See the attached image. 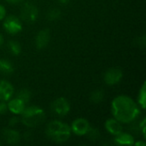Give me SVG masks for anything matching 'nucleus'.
Returning a JSON list of instances; mask_svg holds the SVG:
<instances>
[{"mask_svg": "<svg viewBox=\"0 0 146 146\" xmlns=\"http://www.w3.org/2000/svg\"><path fill=\"white\" fill-rule=\"evenodd\" d=\"M112 113L115 118L122 123H130L139 115V109L134 101L127 96H118L112 101Z\"/></svg>", "mask_w": 146, "mask_h": 146, "instance_id": "f257e3e1", "label": "nucleus"}, {"mask_svg": "<svg viewBox=\"0 0 146 146\" xmlns=\"http://www.w3.org/2000/svg\"><path fill=\"white\" fill-rule=\"evenodd\" d=\"M46 134L51 140L56 143H62L69 139L71 135V128L66 123L54 121L48 124Z\"/></svg>", "mask_w": 146, "mask_h": 146, "instance_id": "f03ea898", "label": "nucleus"}, {"mask_svg": "<svg viewBox=\"0 0 146 146\" xmlns=\"http://www.w3.org/2000/svg\"><path fill=\"white\" fill-rule=\"evenodd\" d=\"M44 120V112L42 109L36 106L25 108L21 112L22 123L29 127H34L42 123Z\"/></svg>", "mask_w": 146, "mask_h": 146, "instance_id": "7ed1b4c3", "label": "nucleus"}, {"mask_svg": "<svg viewBox=\"0 0 146 146\" xmlns=\"http://www.w3.org/2000/svg\"><path fill=\"white\" fill-rule=\"evenodd\" d=\"M51 110L56 115L59 116H64L69 112L70 105L64 98H59L52 103Z\"/></svg>", "mask_w": 146, "mask_h": 146, "instance_id": "20e7f679", "label": "nucleus"}, {"mask_svg": "<svg viewBox=\"0 0 146 146\" xmlns=\"http://www.w3.org/2000/svg\"><path fill=\"white\" fill-rule=\"evenodd\" d=\"M21 15L26 22H33L38 17V9L34 5L26 3L21 9Z\"/></svg>", "mask_w": 146, "mask_h": 146, "instance_id": "39448f33", "label": "nucleus"}, {"mask_svg": "<svg viewBox=\"0 0 146 146\" xmlns=\"http://www.w3.org/2000/svg\"><path fill=\"white\" fill-rule=\"evenodd\" d=\"M3 27L10 34H15L21 31L22 26L18 18L15 15H9L3 22Z\"/></svg>", "mask_w": 146, "mask_h": 146, "instance_id": "423d86ee", "label": "nucleus"}, {"mask_svg": "<svg viewBox=\"0 0 146 146\" xmlns=\"http://www.w3.org/2000/svg\"><path fill=\"white\" fill-rule=\"evenodd\" d=\"M90 124L89 122L84 119V118H79L74 121L72 123V131L78 136H83L86 135L90 128Z\"/></svg>", "mask_w": 146, "mask_h": 146, "instance_id": "0eeeda50", "label": "nucleus"}, {"mask_svg": "<svg viewBox=\"0 0 146 146\" xmlns=\"http://www.w3.org/2000/svg\"><path fill=\"white\" fill-rule=\"evenodd\" d=\"M122 78V72L119 68H110L109 69L104 75V81L107 85L113 86L117 84Z\"/></svg>", "mask_w": 146, "mask_h": 146, "instance_id": "6e6552de", "label": "nucleus"}, {"mask_svg": "<svg viewBox=\"0 0 146 146\" xmlns=\"http://www.w3.org/2000/svg\"><path fill=\"white\" fill-rule=\"evenodd\" d=\"M14 93V88L12 85L5 80L0 81V100L8 101Z\"/></svg>", "mask_w": 146, "mask_h": 146, "instance_id": "1a4fd4ad", "label": "nucleus"}, {"mask_svg": "<svg viewBox=\"0 0 146 146\" xmlns=\"http://www.w3.org/2000/svg\"><path fill=\"white\" fill-rule=\"evenodd\" d=\"M50 41V31L48 29L41 30L36 36L35 44L38 49L44 48Z\"/></svg>", "mask_w": 146, "mask_h": 146, "instance_id": "9d476101", "label": "nucleus"}, {"mask_svg": "<svg viewBox=\"0 0 146 146\" xmlns=\"http://www.w3.org/2000/svg\"><path fill=\"white\" fill-rule=\"evenodd\" d=\"M105 127L107 129V131L116 136L119 133H121L122 132V127L120 123V121H118L116 119H109L106 121L105 122Z\"/></svg>", "mask_w": 146, "mask_h": 146, "instance_id": "9b49d317", "label": "nucleus"}, {"mask_svg": "<svg viewBox=\"0 0 146 146\" xmlns=\"http://www.w3.org/2000/svg\"><path fill=\"white\" fill-rule=\"evenodd\" d=\"M25 109V104L19 98H15L9 101L8 104V110L15 115H20Z\"/></svg>", "mask_w": 146, "mask_h": 146, "instance_id": "f8f14e48", "label": "nucleus"}, {"mask_svg": "<svg viewBox=\"0 0 146 146\" xmlns=\"http://www.w3.org/2000/svg\"><path fill=\"white\" fill-rule=\"evenodd\" d=\"M3 134L4 139L9 145H16L20 141V134L17 131L13 129H4Z\"/></svg>", "mask_w": 146, "mask_h": 146, "instance_id": "ddd939ff", "label": "nucleus"}, {"mask_svg": "<svg viewBox=\"0 0 146 146\" xmlns=\"http://www.w3.org/2000/svg\"><path fill=\"white\" fill-rule=\"evenodd\" d=\"M115 141L118 145H132L134 144V139L133 137L128 133H123L122 132L116 135Z\"/></svg>", "mask_w": 146, "mask_h": 146, "instance_id": "4468645a", "label": "nucleus"}, {"mask_svg": "<svg viewBox=\"0 0 146 146\" xmlns=\"http://www.w3.org/2000/svg\"><path fill=\"white\" fill-rule=\"evenodd\" d=\"M14 68L12 64L7 60H0V72L3 74H9L13 73Z\"/></svg>", "mask_w": 146, "mask_h": 146, "instance_id": "2eb2a0df", "label": "nucleus"}, {"mask_svg": "<svg viewBox=\"0 0 146 146\" xmlns=\"http://www.w3.org/2000/svg\"><path fill=\"white\" fill-rule=\"evenodd\" d=\"M8 47H9V51L15 56H17L21 53V45L16 41H14V40L9 41L8 43Z\"/></svg>", "mask_w": 146, "mask_h": 146, "instance_id": "dca6fc26", "label": "nucleus"}, {"mask_svg": "<svg viewBox=\"0 0 146 146\" xmlns=\"http://www.w3.org/2000/svg\"><path fill=\"white\" fill-rule=\"evenodd\" d=\"M104 92L101 90H97L91 94V101H92L94 104H99L104 100Z\"/></svg>", "mask_w": 146, "mask_h": 146, "instance_id": "f3484780", "label": "nucleus"}, {"mask_svg": "<svg viewBox=\"0 0 146 146\" xmlns=\"http://www.w3.org/2000/svg\"><path fill=\"white\" fill-rule=\"evenodd\" d=\"M139 103L140 104V106L142 107V109H145V103H146V85L145 83H144L140 92H139Z\"/></svg>", "mask_w": 146, "mask_h": 146, "instance_id": "a211bd4d", "label": "nucleus"}, {"mask_svg": "<svg viewBox=\"0 0 146 146\" xmlns=\"http://www.w3.org/2000/svg\"><path fill=\"white\" fill-rule=\"evenodd\" d=\"M30 97H31V93L27 89H23L21 91H20L17 94V98L21 99L24 104H27L29 99H30Z\"/></svg>", "mask_w": 146, "mask_h": 146, "instance_id": "6ab92c4d", "label": "nucleus"}, {"mask_svg": "<svg viewBox=\"0 0 146 146\" xmlns=\"http://www.w3.org/2000/svg\"><path fill=\"white\" fill-rule=\"evenodd\" d=\"M60 16H61V11L56 8L50 9L47 13V19L49 21H56L59 19Z\"/></svg>", "mask_w": 146, "mask_h": 146, "instance_id": "aec40b11", "label": "nucleus"}, {"mask_svg": "<svg viewBox=\"0 0 146 146\" xmlns=\"http://www.w3.org/2000/svg\"><path fill=\"white\" fill-rule=\"evenodd\" d=\"M86 134L88 135V138L91 140H96V139H98V138H99V132L94 128L90 127Z\"/></svg>", "mask_w": 146, "mask_h": 146, "instance_id": "412c9836", "label": "nucleus"}, {"mask_svg": "<svg viewBox=\"0 0 146 146\" xmlns=\"http://www.w3.org/2000/svg\"><path fill=\"white\" fill-rule=\"evenodd\" d=\"M8 110V105L4 103V101L3 103L0 104V114L1 115H3L7 112Z\"/></svg>", "mask_w": 146, "mask_h": 146, "instance_id": "4be33fe9", "label": "nucleus"}, {"mask_svg": "<svg viewBox=\"0 0 146 146\" xmlns=\"http://www.w3.org/2000/svg\"><path fill=\"white\" fill-rule=\"evenodd\" d=\"M18 122H19V118L18 117H12L9 121V125L10 127H15V125H16Z\"/></svg>", "mask_w": 146, "mask_h": 146, "instance_id": "5701e85b", "label": "nucleus"}, {"mask_svg": "<svg viewBox=\"0 0 146 146\" xmlns=\"http://www.w3.org/2000/svg\"><path fill=\"white\" fill-rule=\"evenodd\" d=\"M139 127L142 128V132H143V134H144V137L145 138L146 134H145V119L143 120V121L139 124Z\"/></svg>", "mask_w": 146, "mask_h": 146, "instance_id": "b1692460", "label": "nucleus"}, {"mask_svg": "<svg viewBox=\"0 0 146 146\" xmlns=\"http://www.w3.org/2000/svg\"><path fill=\"white\" fill-rule=\"evenodd\" d=\"M5 14H6V12H5L4 7L2 6V5H0V20H3V19L4 18Z\"/></svg>", "mask_w": 146, "mask_h": 146, "instance_id": "393cba45", "label": "nucleus"}, {"mask_svg": "<svg viewBox=\"0 0 146 146\" xmlns=\"http://www.w3.org/2000/svg\"><path fill=\"white\" fill-rule=\"evenodd\" d=\"M9 3H13V4H15V3H21L22 0H7Z\"/></svg>", "mask_w": 146, "mask_h": 146, "instance_id": "a878e982", "label": "nucleus"}, {"mask_svg": "<svg viewBox=\"0 0 146 146\" xmlns=\"http://www.w3.org/2000/svg\"><path fill=\"white\" fill-rule=\"evenodd\" d=\"M134 145H137V146H139V145L145 146V142H137V143H135Z\"/></svg>", "mask_w": 146, "mask_h": 146, "instance_id": "bb28decb", "label": "nucleus"}, {"mask_svg": "<svg viewBox=\"0 0 146 146\" xmlns=\"http://www.w3.org/2000/svg\"><path fill=\"white\" fill-rule=\"evenodd\" d=\"M62 3H68L69 0H59Z\"/></svg>", "mask_w": 146, "mask_h": 146, "instance_id": "cd10ccee", "label": "nucleus"}, {"mask_svg": "<svg viewBox=\"0 0 146 146\" xmlns=\"http://www.w3.org/2000/svg\"><path fill=\"white\" fill-rule=\"evenodd\" d=\"M3 42V37H2V35L0 34V46L2 45Z\"/></svg>", "mask_w": 146, "mask_h": 146, "instance_id": "c85d7f7f", "label": "nucleus"}]
</instances>
